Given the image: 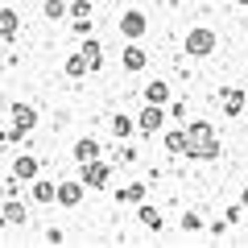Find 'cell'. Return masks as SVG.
I'll return each mask as SVG.
<instances>
[{"mask_svg":"<svg viewBox=\"0 0 248 248\" xmlns=\"http://www.w3.org/2000/svg\"><path fill=\"white\" fill-rule=\"evenodd\" d=\"M186 157H199V161L219 157V137H215L211 124H190L186 128Z\"/></svg>","mask_w":248,"mask_h":248,"instance_id":"obj_1","label":"cell"},{"mask_svg":"<svg viewBox=\"0 0 248 248\" xmlns=\"http://www.w3.org/2000/svg\"><path fill=\"white\" fill-rule=\"evenodd\" d=\"M211 50H215L211 29H190V33H186V54H190V58H207Z\"/></svg>","mask_w":248,"mask_h":248,"instance_id":"obj_2","label":"cell"},{"mask_svg":"<svg viewBox=\"0 0 248 248\" xmlns=\"http://www.w3.org/2000/svg\"><path fill=\"white\" fill-rule=\"evenodd\" d=\"M108 178H112V166L108 161H83V186H91V190H99V186H108Z\"/></svg>","mask_w":248,"mask_h":248,"instance_id":"obj_3","label":"cell"},{"mask_svg":"<svg viewBox=\"0 0 248 248\" xmlns=\"http://www.w3.org/2000/svg\"><path fill=\"white\" fill-rule=\"evenodd\" d=\"M166 124V112H161V104H149L141 112V120H137V128H141L145 137H157V128Z\"/></svg>","mask_w":248,"mask_h":248,"instance_id":"obj_4","label":"cell"},{"mask_svg":"<svg viewBox=\"0 0 248 248\" xmlns=\"http://www.w3.org/2000/svg\"><path fill=\"white\" fill-rule=\"evenodd\" d=\"M13 124H17V128H13V137L29 133V128L37 124V112H33V108H25V104H17V108H13Z\"/></svg>","mask_w":248,"mask_h":248,"instance_id":"obj_5","label":"cell"},{"mask_svg":"<svg viewBox=\"0 0 248 248\" xmlns=\"http://www.w3.org/2000/svg\"><path fill=\"white\" fill-rule=\"evenodd\" d=\"M83 190H87V186H83V178H79V182H62V186H58V203H66V207L83 203Z\"/></svg>","mask_w":248,"mask_h":248,"instance_id":"obj_6","label":"cell"},{"mask_svg":"<svg viewBox=\"0 0 248 248\" xmlns=\"http://www.w3.org/2000/svg\"><path fill=\"white\" fill-rule=\"evenodd\" d=\"M120 33H124V37H141V33H145V17H141L137 9L124 13V17H120Z\"/></svg>","mask_w":248,"mask_h":248,"instance_id":"obj_7","label":"cell"},{"mask_svg":"<svg viewBox=\"0 0 248 248\" xmlns=\"http://www.w3.org/2000/svg\"><path fill=\"white\" fill-rule=\"evenodd\" d=\"M79 54H83V58H87V66H91V71H99V62H104V58H99V54H104V46H99L95 37H87Z\"/></svg>","mask_w":248,"mask_h":248,"instance_id":"obj_8","label":"cell"},{"mask_svg":"<svg viewBox=\"0 0 248 248\" xmlns=\"http://www.w3.org/2000/svg\"><path fill=\"white\" fill-rule=\"evenodd\" d=\"M17 25H21V17L13 9H0V37H17Z\"/></svg>","mask_w":248,"mask_h":248,"instance_id":"obj_9","label":"cell"},{"mask_svg":"<svg viewBox=\"0 0 248 248\" xmlns=\"http://www.w3.org/2000/svg\"><path fill=\"white\" fill-rule=\"evenodd\" d=\"M145 99H149V104H166V99H170V87H166L161 79L145 83Z\"/></svg>","mask_w":248,"mask_h":248,"instance_id":"obj_10","label":"cell"},{"mask_svg":"<svg viewBox=\"0 0 248 248\" xmlns=\"http://www.w3.org/2000/svg\"><path fill=\"white\" fill-rule=\"evenodd\" d=\"M75 157H79V161H95V157H99V141H91V137H83V141L75 145Z\"/></svg>","mask_w":248,"mask_h":248,"instance_id":"obj_11","label":"cell"},{"mask_svg":"<svg viewBox=\"0 0 248 248\" xmlns=\"http://www.w3.org/2000/svg\"><path fill=\"white\" fill-rule=\"evenodd\" d=\"M145 62H149V58H145L141 46H128V50H124V66H128V71H141Z\"/></svg>","mask_w":248,"mask_h":248,"instance_id":"obj_12","label":"cell"},{"mask_svg":"<svg viewBox=\"0 0 248 248\" xmlns=\"http://www.w3.org/2000/svg\"><path fill=\"white\" fill-rule=\"evenodd\" d=\"M223 112L240 116V112H244V95H240V91H223Z\"/></svg>","mask_w":248,"mask_h":248,"instance_id":"obj_13","label":"cell"},{"mask_svg":"<svg viewBox=\"0 0 248 248\" xmlns=\"http://www.w3.org/2000/svg\"><path fill=\"white\" fill-rule=\"evenodd\" d=\"M33 199L37 203H54V199H58V186L54 182H33Z\"/></svg>","mask_w":248,"mask_h":248,"instance_id":"obj_14","label":"cell"},{"mask_svg":"<svg viewBox=\"0 0 248 248\" xmlns=\"http://www.w3.org/2000/svg\"><path fill=\"white\" fill-rule=\"evenodd\" d=\"M116 195H120V203H141V199H145V186L133 182V186H124V190H116Z\"/></svg>","mask_w":248,"mask_h":248,"instance_id":"obj_15","label":"cell"},{"mask_svg":"<svg viewBox=\"0 0 248 248\" xmlns=\"http://www.w3.org/2000/svg\"><path fill=\"white\" fill-rule=\"evenodd\" d=\"M166 149H170V153H186V133H182V128L166 133Z\"/></svg>","mask_w":248,"mask_h":248,"instance_id":"obj_16","label":"cell"},{"mask_svg":"<svg viewBox=\"0 0 248 248\" xmlns=\"http://www.w3.org/2000/svg\"><path fill=\"white\" fill-rule=\"evenodd\" d=\"M13 174H17V178H37V161H33V157H17Z\"/></svg>","mask_w":248,"mask_h":248,"instance_id":"obj_17","label":"cell"},{"mask_svg":"<svg viewBox=\"0 0 248 248\" xmlns=\"http://www.w3.org/2000/svg\"><path fill=\"white\" fill-rule=\"evenodd\" d=\"M133 128H137V124L128 120V116H124V112H120V116H116V120H112V133L120 137V141H124V137H128V133H133Z\"/></svg>","mask_w":248,"mask_h":248,"instance_id":"obj_18","label":"cell"},{"mask_svg":"<svg viewBox=\"0 0 248 248\" xmlns=\"http://www.w3.org/2000/svg\"><path fill=\"white\" fill-rule=\"evenodd\" d=\"M4 223H25V207L21 203H4Z\"/></svg>","mask_w":248,"mask_h":248,"instance_id":"obj_19","label":"cell"},{"mask_svg":"<svg viewBox=\"0 0 248 248\" xmlns=\"http://www.w3.org/2000/svg\"><path fill=\"white\" fill-rule=\"evenodd\" d=\"M71 17L75 21H91V0H75V4H71Z\"/></svg>","mask_w":248,"mask_h":248,"instance_id":"obj_20","label":"cell"},{"mask_svg":"<svg viewBox=\"0 0 248 248\" xmlns=\"http://www.w3.org/2000/svg\"><path fill=\"white\" fill-rule=\"evenodd\" d=\"M141 223H145V228H153V232H161V215L153 211V207H141Z\"/></svg>","mask_w":248,"mask_h":248,"instance_id":"obj_21","label":"cell"},{"mask_svg":"<svg viewBox=\"0 0 248 248\" xmlns=\"http://www.w3.org/2000/svg\"><path fill=\"white\" fill-rule=\"evenodd\" d=\"M83 71H87V58H83V54H71V62H66V75H75V79H79Z\"/></svg>","mask_w":248,"mask_h":248,"instance_id":"obj_22","label":"cell"},{"mask_svg":"<svg viewBox=\"0 0 248 248\" xmlns=\"http://www.w3.org/2000/svg\"><path fill=\"white\" fill-rule=\"evenodd\" d=\"M62 13H66L62 0H46V17H62Z\"/></svg>","mask_w":248,"mask_h":248,"instance_id":"obj_23","label":"cell"},{"mask_svg":"<svg viewBox=\"0 0 248 248\" xmlns=\"http://www.w3.org/2000/svg\"><path fill=\"white\" fill-rule=\"evenodd\" d=\"M182 228H186V232H195V228H203V219H199L195 211H186V219H182Z\"/></svg>","mask_w":248,"mask_h":248,"instance_id":"obj_24","label":"cell"},{"mask_svg":"<svg viewBox=\"0 0 248 248\" xmlns=\"http://www.w3.org/2000/svg\"><path fill=\"white\" fill-rule=\"evenodd\" d=\"M236 4H244V9H248V0H236Z\"/></svg>","mask_w":248,"mask_h":248,"instance_id":"obj_25","label":"cell"},{"mask_svg":"<svg viewBox=\"0 0 248 248\" xmlns=\"http://www.w3.org/2000/svg\"><path fill=\"white\" fill-rule=\"evenodd\" d=\"M244 207H248V190H244Z\"/></svg>","mask_w":248,"mask_h":248,"instance_id":"obj_26","label":"cell"}]
</instances>
